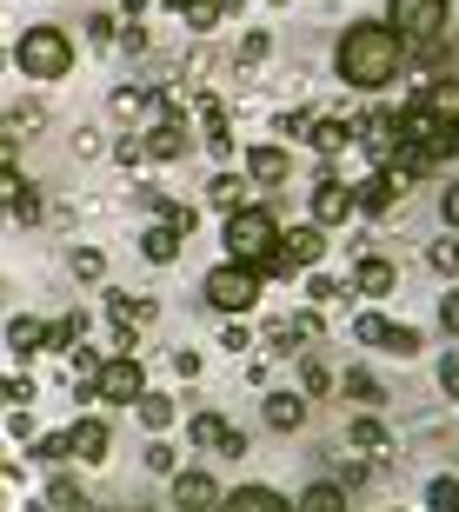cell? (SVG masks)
Listing matches in <instances>:
<instances>
[{
  "mask_svg": "<svg viewBox=\"0 0 459 512\" xmlns=\"http://www.w3.org/2000/svg\"><path fill=\"white\" fill-rule=\"evenodd\" d=\"M333 67H340L346 87H360V94H373V87H393L406 67V47L400 34L386 27V20H353L340 34V47H333Z\"/></svg>",
  "mask_w": 459,
  "mask_h": 512,
  "instance_id": "cell-1",
  "label": "cell"
},
{
  "mask_svg": "<svg viewBox=\"0 0 459 512\" xmlns=\"http://www.w3.org/2000/svg\"><path fill=\"white\" fill-rule=\"evenodd\" d=\"M273 247H280V220H273L267 207L227 213V253H233L240 266H253L260 280H267V266H273Z\"/></svg>",
  "mask_w": 459,
  "mask_h": 512,
  "instance_id": "cell-2",
  "label": "cell"
},
{
  "mask_svg": "<svg viewBox=\"0 0 459 512\" xmlns=\"http://www.w3.org/2000/svg\"><path fill=\"white\" fill-rule=\"evenodd\" d=\"M14 67L27 80H67L74 74V40H67V27H27L14 40Z\"/></svg>",
  "mask_w": 459,
  "mask_h": 512,
  "instance_id": "cell-3",
  "label": "cell"
},
{
  "mask_svg": "<svg viewBox=\"0 0 459 512\" xmlns=\"http://www.w3.org/2000/svg\"><path fill=\"white\" fill-rule=\"evenodd\" d=\"M446 20H453V0H386V27L400 34V47H440Z\"/></svg>",
  "mask_w": 459,
  "mask_h": 512,
  "instance_id": "cell-4",
  "label": "cell"
},
{
  "mask_svg": "<svg viewBox=\"0 0 459 512\" xmlns=\"http://www.w3.org/2000/svg\"><path fill=\"white\" fill-rule=\"evenodd\" d=\"M200 293H207L213 313H233V320H247L253 306H260V273H253V266H240V260H220L207 280H200Z\"/></svg>",
  "mask_w": 459,
  "mask_h": 512,
  "instance_id": "cell-5",
  "label": "cell"
},
{
  "mask_svg": "<svg viewBox=\"0 0 459 512\" xmlns=\"http://www.w3.org/2000/svg\"><path fill=\"white\" fill-rule=\"evenodd\" d=\"M94 393L107 399V406H134V399L147 393V373H140V360H134V353H107V360H100Z\"/></svg>",
  "mask_w": 459,
  "mask_h": 512,
  "instance_id": "cell-6",
  "label": "cell"
},
{
  "mask_svg": "<svg viewBox=\"0 0 459 512\" xmlns=\"http://www.w3.org/2000/svg\"><path fill=\"white\" fill-rule=\"evenodd\" d=\"M320 260H326V233L320 227H293V233H280L267 273H306V266H320Z\"/></svg>",
  "mask_w": 459,
  "mask_h": 512,
  "instance_id": "cell-7",
  "label": "cell"
},
{
  "mask_svg": "<svg viewBox=\"0 0 459 512\" xmlns=\"http://www.w3.org/2000/svg\"><path fill=\"white\" fill-rule=\"evenodd\" d=\"M406 200V180L393 167H380V173H366L360 187H353V213H373V220H386V213Z\"/></svg>",
  "mask_w": 459,
  "mask_h": 512,
  "instance_id": "cell-8",
  "label": "cell"
},
{
  "mask_svg": "<svg viewBox=\"0 0 459 512\" xmlns=\"http://www.w3.org/2000/svg\"><path fill=\"white\" fill-rule=\"evenodd\" d=\"M220 506V479L187 466V473H173V512H213Z\"/></svg>",
  "mask_w": 459,
  "mask_h": 512,
  "instance_id": "cell-9",
  "label": "cell"
},
{
  "mask_svg": "<svg viewBox=\"0 0 459 512\" xmlns=\"http://www.w3.org/2000/svg\"><path fill=\"white\" fill-rule=\"evenodd\" d=\"M306 207H313V227H320V233L326 227H346V220H353V187H346V180H320Z\"/></svg>",
  "mask_w": 459,
  "mask_h": 512,
  "instance_id": "cell-10",
  "label": "cell"
},
{
  "mask_svg": "<svg viewBox=\"0 0 459 512\" xmlns=\"http://www.w3.org/2000/svg\"><path fill=\"white\" fill-rule=\"evenodd\" d=\"M287 173H293V160H287L280 140H253L247 147V180H260V187H287Z\"/></svg>",
  "mask_w": 459,
  "mask_h": 512,
  "instance_id": "cell-11",
  "label": "cell"
},
{
  "mask_svg": "<svg viewBox=\"0 0 459 512\" xmlns=\"http://www.w3.org/2000/svg\"><path fill=\"white\" fill-rule=\"evenodd\" d=\"M400 286V266L386 260V253H360V266H353V293H366V300H386Z\"/></svg>",
  "mask_w": 459,
  "mask_h": 512,
  "instance_id": "cell-12",
  "label": "cell"
},
{
  "mask_svg": "<svg viewBox=\"0 0 459 512\" xmlns=\"http://www.w3.org/2000/svg\"><path fill=\"white\" fill-rule=\"evenodd\" d=\"M187 147H193V133L180 127V120H153V127L140 133V153H147V160H180Z\"/></svg>",
  "mask_w": 459,
  "mask_h": 512,
  "instance_id": "cell-13",
  "label": "cell"
},
{
  "mask_svg": "<svg viewBox=\"0 0 459 512\" xmlns=\"http://www.w3.org/2000/svg\"><path fill=\"white\" fill-rule=\"evenodd\" d=\"M67 453H74L80 466H100V459H107V426H100V419H74V426H67Z\"/></svg>",
  "mask_w": 459,
  "mask_h": 512,
  "instance_id": "cell-14",
  "label": "cell"
},
{
  "mask_svg": "<svg viewBox=\"0 0 459 512\" xmlns=\"http://www.w3.org/2000/svg\"><path fill=\"white\" fill-rule=\"evenodd\" d=\"M306 147H313V153H326V160H333V153H346V147H353V120L320 114L313 127H306Z\"/></svg>",
  "mask_w": 459,
  "mask_h": 512,
  "instance_id": "cell-15",
  "label": "cell"
},
{
  "mask_svg": "<svg viewBox=\"0 0 459 512\" xmlns=\"http://www.w3.org/2000/svg\"><path fill=\"white\" fill-rule=\"evenodd\" d=\"M213 512H293V499H280L273 486H240V493H220Z\"/></svg>",
  "mask_w": 459,
  "mask_h": 512,
  "instance_id": "cell-16",
  "label": "cell"
},
{
  "mask_svg": "<svg viewBox=\"0 0 459 512\" xmlns=\"http://www.w3.org/2000/svg\"><path fill=\"white\" fill-rule=\"evenodd\" d=\"M306 413H313V399H306V393H267V426H273V433H300Z\"/></svg>",
  "mask_w": 459,
  "mask_h": 512,
  "instance_id": "cell-17",
  "label": "cell"
},
{
  "mask_svg": "<svg viewBox=\"0 0 459 512\" xmlns=\"http://www.w3.org/2000/svg\"><path fill=\"white\" fill-rule=\"evenodd\" d=\"M346 446H353V453H393V433H386V419L360 413L353 426H346Z\"/></svg>",
  "mask_w": 459,
  "mask_h": 512,
  "instance_id": "cell-18",
  "label": "cell"
},
{
  "mask_svg": "<svg viewBox=\"0 0 459 512\" xmlns=\"http://www.w3.org/2000/svg\"><path fill=\"white\" fill-rule=\"evenodd\" d=\"M180 247H187V233H173V227H147L140 233V260H153V266H173Z\"/></svg>",
  "mask_w": 459,
  "mask_h": 512,
  "instance_id": "cell-19",
  "label": "cell"
},
{
  "mask_svg": "<svg viewBox=\"0 0 459 512\" xmlns=\"http://www.w3.org/2000/svg\"><path fill=\"white\" fill-rule=\"evenodd\" d=\"M333 380H340V373H333V366H326L320 353H300V386H293V393H306V399H326V393H333Z\"/></svg>",
  "mask_w": 459,
  "mask_h": 512,
  "instance_id": "cell-20",
  "label": "cell"
},
{
  "mask_svg": "<svg viewBox=\"0 0 459 512\" xmlns=\"http://www.w3.org/2000/svg\"><path fill=\"white\" fill-rule=\"evenodd\" d=\"M413 107H420V114H433V120H459V80H433Z\"/></svg>",
  "mask_w": 459,
  "mask_h": 512,
  "instance_id": "cell-21",
  "label": "cell"
},
{
  "mask_svg": "<svg viewBox=\"0 0 459 512\" xmlns=\"http://www.w3.org/2000/svg\"><path fill=\"white\" fill-rule=\"evenodd\" d=\"M100 360H107V353H94V346H67V366H74V393H80V399H94Z\"/></svg>",
  "mask_w": 459,
  "mask_h": 512,
  "instance_id": "cell-22",
  "label": "cell"
},
{
  "mask_svg": "<svg viewBox=\"0 0 459 512\" xmlns=\"http://www.w3.org/2000/svg\"><path fill=\"white\" fill-rule=\"evenodd\" d=\"M173 413H180V406H173L167 393H140V399H134V419L147 426V433H167V426H173Z\"/></svg>",
  "mask_w": 459,
  "mask_h": 512,
  "instance_id": "cell-23",
  "label": "cell"
},
{
  "mask_svg": "<svg viewBox=\"0 0 459 512\" xmlns=\"http://www.w3.org/2000/svg\"><path fill=\"white\" fill-rule=\"evenodd\" d=\"M207 200H213L220 213H240V207H247V180H240V173H213Z\"/></svg>",
  "mask_w": 459,
  "mask_h": 512,
  "instance_id": "cell-24",
  "label": "cell"
},
{
  "mask_svg": "<svg viewBox=\"0 0 459 512\" xmlns=\"http://www.w3.org/2000/svg\"><path fill=\"white\" fill-rule=\"evenodd\" d=\"M293 512H346V493L333 486V479H313V486L300 493V506H293Z\"/></svg>",
  "mask_w": 459,
  "mask_h": 512,
  "instance_id": "cell-25",
  "label": "cell"
},
{
  "mask_svg": "<svg viewBox=\"0 0 459 512\" xmlns=\"http://www.w3.org/2000/svg\"><path fill=\"white\" fill-rule=\"evenodd\" d=\"M7 346H14L20 360H27V353H40V346H47V326L20 313V320H7Z\"/></svg>",
  "mask_w": 459,
  "mask_h": 512,
  "instance_id": "cell-26",
  "label": "cell"
},
{
  "mask_svg": "<svg viewBox=\"0 0 459 512\" xmlns=\"http://www.w3.org/2000/svg\"><path fill=\"white\" fill-rule=\"evenodd\" d=\"M114 114H120V120L160 114V94H153V87H120V94H114Z\"/></svg>",
  "mask_w": 459,
  "mask_h": 512,
  "instance_id": "cell-27",
  "label": "cell"
},
{
  "mask_svg": "<svg viewBox=\"0 0 459 512\" xmlns=\"http://www.w3.org/2000/svg\"><path fill=\"white\" fill-rule=\"evenodd\" d=\"M227 433H233V426L220 413H193L187 419V439H193V446H213V453H220V439H227Z\"/></svg>",
  "mask_w": 459,
  "mask_h": 512,
  "instance_id": "cell-28",
  "label": "cell"
},
{
  "mask_svg": "<svg viewBox=\"0 0 459 512\" xmlns=\"http://www.w3.org/2000/svg\"><path fill=\"white\" fill-rule=\"evenodd\" d=\"M333 386H340L346 399H360V406H380V399H386V386L373 380V373H360V366H353V373H346V380H333Z\"/></svg>",
  "mask_w": 459,
  "mask_h": 512,
  "instance_id": "cell-29",
  "label": "cell"
},
{
  "mask_svg": "<svg viewBox=\"0 0 459 512\" xmlns=\"http://www.w3.org/2000/svg\"><path fill=\"white\" fill-rule=\"evenodd\" d=\"M47 506H60V512H87V493H80V479L60 473L54 486H47Z\"/></svg>",
  "mask_w": 459,
  "mask_h": 512,
  "instance_id": "cell-30",
  "label": "cell"
},
{
  "mask_svg": "<svg viewBox=\"0 0 459 512\" xmlns=\"http://www.w3.org/2000/svg\"><path fill=\"white\" fill-rule=\"evenodd\" d=\"M27 193H34V180H27V173H20V167H0V207L14 213Z\"/></svg>",
  "mask_w": 459,
  "mask_h": 512,
  "instance_id": "cell-31",
  "label": "cell"
},
{
  "mask_svg": "<svg viewBox=\"0 0 459 512\" xmlns=\"http://www.w3.org/2000/svg\"><path fill=\"white\" fill-rule=\"evenodd\" d=\"M426 512H459V479L453 473H440L426 486Z\"/></svg>",
  "mask_w": 459,
  "mask_h": 512,
  "instance_id": "cell-32",
  "label": "cell"
},
{
  "mask_svg": "<svg viewBox=\"0 0 459 512\" xmlns=\"http://www.w3.org/2000/svg\"><path fill=\"white\" fill-rule=\"evenodd\" d=\"M380 346H386V353H400V360H413L426 340H420V326H406V320H400V326H386V340H380Z\"/></svg>",
  "mask_w": 459,
  "mask_h": 512,
  "instance_id": "cell-33",
  "label": "cell"
},
{
  "mask_svg": "<svg viewBox=\"0 0 459 512\" xmlns=\"http://www.w3.org/2000/svg\"><path fill=\"white\" fill-rule=\"evenodd\" d=\"M267 54H273V34H240V47H233V67H260Z\"/></svg>",
  "mask_w": 459,
  "mask_h": 512,
  "instance_id": "cell-34",
  "label": "cell"
},
{
  "mask_svg": "<svg viewBox=\"0 0 459 512\" xmlns=\"http://www.w3.org/2000/svg\"><path fill=\"white\" fill-rule=\"evenodd\" d=\"M80 333H87V320H80V313H67V320L47 326V346H54V353H67V346H80Z\"/></svg>",
  "mask_w": 459,
  "mask_h": 512,
  "instance_id": "cell-35",
  "label": "cell"
},
{
  "mask_svg": "<svg viewBox=\"0 0 459 512\" xmlns=\"http://www.w3.org/2000/svg\"><path fill=\"white\" fill-rule=\"evenodd\" d=\"M433 273H446V280H459V233H446V240H433Z\"/></svg>",
  "mask_w": 459,
  "mask_h": 512,
  "instance_id": "cell-36",
  "label": "cell"
},
{
  "mask_svg": "<svg viewBox=\"0 0 459 512\" xmlns=\"http://www.w3.org/2000/svg\"><path fill=\"white\" fill-rule=\"evenodd\" d=\"M67 266H74V280H100V273H107L100 247H74V253H67Z\"/></svg>",
  "mask_w": 459,
  "mask_h": 512,
  "instance_id": "cell-37",
  "label": "cell"
},
{
  "mask_svg": "<svg viewBox=\"0 0 459 512\" xmlns=\"http://www.w3.org/2000/svg\"><path fill=\"white\" fill-rule=\"evenodd\" d=\"M386 326H393L386 313H360V320H353V340H360V346H380V340H386Z\"/></svg>",
  "mask_w": 459,
  "mask_h": 512,
  "instance_id": "cell-38",
  "label": "cell"
},
{
  "mask_svg": "<svg viewBox=\"0 0 459 512\" xmlns=\"http://www.w3.org/2000/svg\"><path fill=\"white\" fill-rule=\"evenodd\" d=\"M0 406H7V413H14V406H34V380H7V373H0Z\"/></svg>",
  "mask_w": 459,
  "mask_h": 512,
  "instance_id": "cell-39",
  "label": "cell"
},
{
  "mask_svg": "<svg viewBox=\"0 0 459 512\" xmlns=\"http://www.w3.org/2000/svg\"><path fill=\"white\" fill-rule=\"evenodd\" d=\"M147 473H180V453H173V446H167V439H153V446H147Z\"/></svg>",
  "mask_w": 459,
  "mask_h": 512,
  "instance_id": "cell-40",
  "label": "cell"
},
{
  "mask_svg": "<svg viewBox=\"0 0 459 512\" xmlns=\"http://www.w3.org/2000/svg\"><path fill=\"white\" fill-rule=\"evenodd\" d=\"M220 346H227V353H253V326L247 320H227V326H220Z\"/></svg>",
  "mask_w": 459,
  "mask_h": 512,
  "instance_id": "cell-41",
  "label": "cell"
},
{
  "mask_svg": "<svg viewBox=\"0 0 459 512\" xmlns=\"http://www.w3.org/2000/svg\"><path fill=\"white\" fill-rule=\"evenodd\" d=\"M34 459H40V466H60V459H74V453H67V433H47V439H34Z\"/></svg>",
  "mask_w": 459,
  "mask_h": 512,
  "instance_id": "cell-42",
  "label": "cell"
},
{
  "mask_svg": "<svg viewBox=\"0 0 459 512\" xmlns=\"http://www.w3.org/2000/svg\"><path fill=\"white\" fill-rule=\"evenodd\" d=\"M180 14H187V27H193V34H213L220 7H213V0H193V7H180Z\"/></svg>",
  "mask_w": 459,
  "mask_h": 512,
  "instance_id": "cell-43",
  "label": "cell"
},
{
  "mask_svg": "<svg viewBox=\"0 0 459 512\" xmlns=\"http://www.w3.org/2000/svg\"><path fill=\"white\" fill-rule=\"evenodd\" d=\"M306 127H313V114H306V107L280 114V140H306Z\"/></svg>",
  "mask_w": 459,
  "mask_h": 512,
  "instance_id": "cell-44",
  "label": "cell"
},
{
  "mask_svg": "<svg viewBox=\"0 0 459 512\" xmlns=\"http://www.w3.org/2000/svg\"><path fill=\"white\" fill-rule=\"evenodd\" d=\"M306 300H313V306H333V300H340V286L326 280V273H313V280H306Z\"/></svg>",
  "mask_w": 459,
  "mask_h": 512,
  "instance_id": "cell-45",
  "label": "cell"
},
{
  "mask_svg": "<svg viewBox=\"0 0 459 512\" xmlns=\"http://www.w3.org/2000/svg\"><path fill=\"white\" fill-rule=\"evenodd\" d=\"M440 220H446V233H459V180L440 187Z\"/></svg>",
  "mask_w": 459,
  "mask_h": 512,
  "instance_id": "cell-46",
  "label": "cell"
},
{
  "mask_svg": "<svg viewBox=\"0 0 459 512\" xmlns=\"http://www.w3.org/2000/svg\"><path fill=\"white\" fill-rule=\"evenodd\" d=\"M440 326H446V340H459V286L440 300Z\"/></svg>",
  "mask_w": 459,
  "mask_h": 512,
  "instance_id": "cell-47",
  "label": "cell"
},
{
  "mask_svg": "<svg viewBox=\"0 0 459 512\" xmlns=\"http://www.w3.org/2000/svg\"><path fill=\"white\" fill-rule=\"evenodd\" d=\"M114 160H120V167H127V173H134L140 160H147V153H140V133H127V140H120V147H114Z\"/></svg>",
  "mask_w": 459,
  "mask_h": 512,
  "instance_id": "cell-48",
  "label": "cell"
},
{
  "mask_svg": "<svg viewBox=\"0 0 459 512\" xmlns=\"http://www.w3.org/2000/svg\"><path fill=\"white\" fill-rule=\"evenodd\" d=\"M7 433H14V439H34V406H14V413H7Z\"/></svg>",
  "mask_w": 459,
  "mask_h": 512,
  "instance_id": "cell-49",
  "label": "cell"
},
{
  "mask_svg": "<svg viewBox=\"0 0 459 512\" xmlns=\"http://www.w3.org/2000/svg\"><path fill=\"white\" fill-rule=\"evenodd\" d=\"M440 393L459 399V353H446V360H440Z\"/></svg>",
  "mask_w": 459,
  "mask_h": 512,
  "instance_id": "cell-50",
  "label": "cell"
},
{
  "mask_svg": "<svg viewBox=\"0 0 459 512\" xmlns=\"http://www.w3.org/2000/svg\"><path fill=\"white\" fill-rule=\"evenodd\" d=\"M173 373H180V380H193V373H200V353H193V346H180V353H173Z\"/></svg>",
  "mask_w": 459,
  "mask_h": 512,
  "instance_id": "cell-51",
  "label": "cell"
},
{
  "mask_svg": "<svg viewBox=\"0 0 459 512\" xmlns=\"http://www.w3.org/2000/svg\"><path fill=\"white\" fill-rule=\"evenodd\" d=\"M74 153H80V160H94V153H100V133L80 127V133H74Z\"/></svg>",
  "mask_w": 459,
  "mask_h": 512,
  "instance_id": "cell-52",
  "label": "cell"
},
{
  "mask_svg": "<svg viewBox=\"0 0 459 512\" xmlns=\"http://www.w3.org/2000/svg\"><path fill=\"white\" fill-rule=\"evenodd\" d=\"M87 34H94L100 47H107V40H114V14H94V20H87Z\"/></svg>",
  "mask_w": 459,
  "mask_h": 512,
  "instance_id": "cell-53",
  "label": "cell"
},
{
  "mask_svg": "<svg viewBox=\"0 0 459 512\" xmlns=\"http://www.w3.org/2000/svg\"><path fill=\"white\" fill-rule=\"evenodd\" d=\"M213 7H220V14H247V0H213Z\"/></svg>",
  "mask_w": 459,
  "mask_h": 512,
  "instance_id": "cell-54",
  "label": "cell"
},
{
  "mask_svg": "<svg viewBox=\"0 0 459 512\" xmlns=\"http://www.w3.org/2000/svg\"><path fill=\"white\" fill-rule=\"evenodd\" d=\"M7 60H14V54H7V47H0V67H7Z\"/></svg>",
  "mask_w": 459,
  "mask_h": 512,
  "instance_id": "cell-55",
  "label": "cell"
},
{
  "mask_svg": "<svg viewBox=\"0 0 459 512\" xmlns=\"http://www.w3.org/2000/svg\"><path fill=\"white\" fill-rule=\"evenodd\" d=\"M167 7H193V0H167Z\"/></svg>",
  "mask_w": 459,
  "mask_h": 512,
  "instance_id": "cell-56",
  "label": "cell"
},
{
  "mask_svg": "<svg viewBox=\"0 0 459 512\" xmlns=\"http://www.w3.org/2000/svg\"><path fill=\"white\" fill-rule=\"evenodd\" d=\"M386 512H400V506H386Z\"/></svg>",
  "mask_w": 459,
  "mask_h": 512,
  "instance_id": "cell-57",
  "label": "cell"
}]
</instances>
